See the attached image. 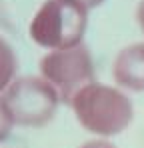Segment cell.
Wrapping results in <instances>:
<instances>
[{"label": "cell", "mask_w": 144, "mask_h": 148, "mask_svg": "<svg viewBox=\"0 0 144 148\" xmlns=\"http://www.w3.org/2000/svg\"><path fill=\"white\" fill-rule=\"evenodd\" d=\"M68 104L80 126L102 138L124 132L134 118V106L128 94L96 80L74 92Z\"/></svg>", "instance_id": "obj_1"}, {"label": "cell", "mask_w": 144, "mask_h": 148, "mask_svg": "<svg viewBox=\"0 0 144 148\" xmlns=\"http://www.w3.org/2000/svg\"><path fill=\"white\" fill-rule=\"evenodd\" d=\"M14 126L38 128L48 124L60 104L56 88L42 76H20L4 92Z\"/></svg>", "instance_id": "obj_3"}, {"label": "cell", "mask_w": 144, "mask_h": 148, "mask_svg": "<svg viewBox=\"0 0 144 148\" xmlns=\"http://www.w3.org/2000/svg\"><path fill=\"white\" fill-rule=\"evenodd\" d=\"M80 148H116V146L108 140H90V142H84Z\"/></svg>", "instance_id": "obj_8"}, {"label": "cell", "mask_w": 144, "mask_h": 148, "mask_svg": "<svg viewBox=\"0 0 144 148\" xmlns=\"http://www.w3.org/2000/svg\"><path fill=\"white\" fill-rule=\"evenodd\" d=\"M88 10L72 0H46L28 26L32 42L50 50L80 46L86 34Z\"/></svg>", "instance_id": "obj_2"}, {"label": "cell", "mask_w": 144, "mask_h": 148, "mask_svg": "<svg viewBox=\"0 0 144 148\" xmlns=\"http://www.w3.org/2000/svg\"><path fill=\"white\" fill-rule=\"evenodd\" d=\"M18 56L12 44L0 36V94L6 92V88L18 78Z\"/></svg>", "instance_id": "obj_6"}, {"label": "cell", "mask_w": 144, "mask_h": 148, "mask_svg": "<svg viewBox=\"0 0 144 148\" xmlns=\"http://www.w3.org/2000/svg\"><path fill=\"white\" fill-rule=\"evenodd\" d=\"M14 128V120H12V114L6 106V100H4V94H0V142H4L10 132Z\"/></svg>", "instance_id": "obj_7"}, {"label": "cell", "mask_w": 144, "mask_h": 148, "mask_svg": "<svg viewBox=\"0 0 144 148\" xmlns=\"http://www.w3.org/2000/svg\"><path fill=\"white\" fill-rule=\"evenodd\" d=\"M136 20H138V24H140V30L144 32V0H140V4H138V10H136Z\"/></svg>", "instance_id": "obj_10"}, {"label": "cell", "mask_w": 144, "mask_h": 148, "mask_svg": "<svg viewBox=\"0 0 144 148\" xmlns=\"http://www.w3.org/2000/svg\"><path fill=\"white\" fill-rule=\"evenodd\" d=\"M112 76L122 90L144 92V42L120 50L112 64Z\"/></svg>", "instance_id": "obj_5"}, {"label": "cell", "mask_w": 144, "mask_h": 148, "mask_svg": "<svg viewBox=\"0 0 144 148\" xmlns=\"http://www.w3.org/2000/svg\"><path fill=\"white\" fill-rule=\"evenodd\" d=\"M72 2H76V4H80L82 8L90 10V8H96V6H100L104 0H72Z\"/></svg>", "instance_id": "obj_9"}, {"label": "cell", "mask_w": 144, "mask_h": 148, "mask_svg": "<svg viewBox=\"0 0 144 148\" xmlns=\"http://www.w3.org/2000/svg\"><path fill=\"white\" fill-rule=\"evenodd\" d=\"M40 76L56 88L60 100L68 102L74 92L94 82V62L84 44L66 50H50L40 60Z\"/></svg>", "instance_id": "obj_4"}]
</instances>
